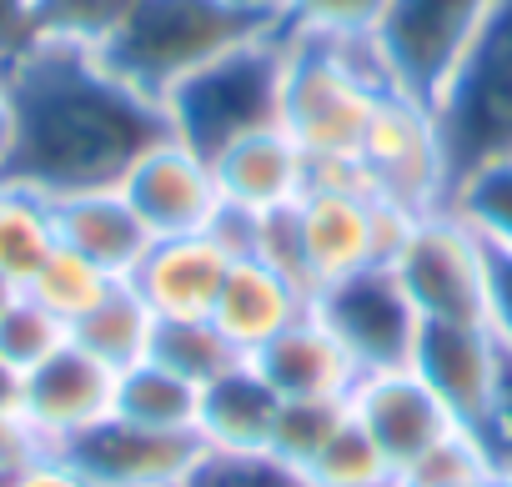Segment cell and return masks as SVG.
<instances>
[{"label":"cell","mask_w":512,"mask_h":487,"mask_svg":"<svg viewBox=\"0 0 512 487\" xmlns=\"http://www.w3.org/2000/svg\"><path fill=\"white\" fill-rule=\"evenodd\" d=\"M432 116L452 161V181L492 156H512V0H497Z\"/></svg>","instance_id":"cell-6"},{"label":"cell","mask_w":512,"mask_h":487,"mask_svg":"<svg viewBox=\"0 0 512 487\" xmlns=\"http://www.w3.org/2000/svg\"><path fill=\"white\" fill-rule=\"evenodd\" d=\"M352 402L347 397H297V402H282L277 412V427H272V457L292 462L297 472L312 467V457L332 442V432L347 422Z\"/></svg>","instance_id":"cell-30"},{"label":"cell","mask_w":512,"mask_h":487,"mask_svg":"<svg viewBox=\"0 0 512 487\" xmlns=\"http://www.w3.org/2000/svg\"><path fill=\"white\" fill-rule=\"evenodd\" d=\"M487 241L447 206L407 221L392 252V272L422 322H482L487 327Z\"/></svg>","instance_id":"cell-7"},{"label":"cell","mask_w":512,"mask_h":487,"mask_svg":"<svg viewBox=\"0 0 512 487\" xmlns=\"http://www.w3.org/2000/svg\"><path fill=\"white\" fill-rule=\"evenodd\" d=\"M357 166H362L367 191H377L387 206H397L407 216L447 206L452 161H447V146H442V131H437V116L427 101L387 91L362 136Z\"/></svg>","instance_id":"cell-9"},{"label":"cell","mask_w":512,"mask_h":487,"mask_svg":"<svg viewBox=\"0 0 512 487\" xmlns=\"http://www.w3.org/2000/svg\"><path fill=\"white\" fill-rule=\"evenodd\" d=\"M231 262H236V252L216 226L211 231H186V236H156L151 252L141 257V267L126 282L146 297V307L161 322L211 317Z\"/></svg>","instance_id":"cell-16"},{"label":"cell","mask_w":512,"mask_h":487,"mask_svg":"<svg viewBox=\"0 0 512 487\" xmlns=\"http://www.w3.org/2000/svg\"><path fill=\"white\" fill-rule=\"evenodd\" d=\"M307 482L312 487H387V482H397V472L387 467L382 447L362 432V422L347 412V422L332 432V442L312 457Z\"/></svg>","instance_id":"cell-29"},{"label":"cell","mask_w":512,"mask_h":487,"mask_svg":"<svg viewBox=\"0 0 512 487\" xmlns=\"http://www.w3.org/2000/svg\"><path fill=\"white\" fill-rule=\"evenodd\" d=\"M151 362L171 367L176 377H186V382H196V387H211L216 377H226V372L241 367L246 357L231 347V337H226L211 317H171V322H156Z\"/></svg>","instance_id":"cell-25"},{"label":"cell","mask_w":512,"mask_h":487,"mask_svg":"<svg viewBox=\"0 0 512 487\" xmlns=\"http://www.w3.org/2000/svg\"><path fill=\"white\" fill-rule=\"evenodd\" d=\"M111 417H126V422H141V427H161V432H196L201 387L146 357V362L116 372V407H111Z\"/></svg>","instance_id":"cell-24"},{"label":"cell","mask_w":512,"mask_h":487,"mask_svg":"<svg viewBox=\"0 0 512 487\" xmlns=\"http://www.w3.org/2000/svg\"><path fill=\"white\" fill-rule=\"evenodd\" d=\"M352 417L362 422V432L382 447L387 467L402 477L427 447H437L447 432H457V417L442 407V397L412 372V367H392V372H367L352 387Z\"/></svg>","instance_id":"cell-14"},{"label":"cell","mask_w":512,"mask_h":487,"mask_svg":"<svg viewBox=\"0 0 512 487\" xmlns=\"http://www.w3.org/2000/svg\"><path fill=\"white\" fill-rule=\"evenodd\" d=\"M156 322L161 317L146 307V297L131 282H111V292L81 322H71V342L81 352H91L96 362H106L111 372H126V367L151 357Z\"/></svg>","instance_id":"cell-22"},{"label":"cell","mask_w":512,"mask_h":487,"mask_svg":"<svg viewBox=\"0 0 512 487\" xmlns=\"http://www.w3.org/2000/svg\"><path fill=\"white\" fill-rule=\"evenodd\" d=\"M487 332L512 352V252L487 257Z\"/></svg>","instance_id":"cell-38"},{"label":"cell","mask_w":512,"mask_h":487,"mask_svg":"<svg viewBox=\"0 0 512 487\" xmlns=\"http://www.w3.org/2000/svg\"><path fill=\"white\" fill-rule=\"evenodd\" d=\"M51 211H56L61 247L81 252L86 262H96L116 282H126L141 267V257L151 252V241H156L121 186H91V191L56 196Z\"/></svg>","instance_id":"cell-18"},{"label":"cell","mask_w":512,"mask_h":487,"mask_svg":"<svg viewBox=\"0 0 512 487\" xmlns=\"http://www.w3.org/2000/svg\"><path fill=\"white\" fill-rule=\"evenodd\" d=\"M0 407H21V372L0 357Z\"/></svg>","instance_id":"cell-41"},{"label":"cell","mask_w":512,"mask_h":487,"mask_svg":"<svg viewBox=\"0 0 512 487\" xmlns=\"http://www.w3.org/2000/svg\"><path fill=\"white\" fill-rule=\"evenodd\" d=\"M282 76H287V41L282 31L256 36L236 51H226L221 61H211L206 71H196L191 81H181L161 111L176 141H186L191 151H201L206 161L216 151H226L231 141L282 126Z\"/></svg>","instance_id":"cell-4"},{"label":"cell","mask_w":512,"mask_h":487,"mask_svg":"<svg viewBox=\"0 0 512 487\" xmlns=\"http://www.w3.org/2000/svg\"><path fill=\"white\" fill-rule=\"evenodd\" d=\"M36 432L26 427L21 407H0V477H6L11 467H21L31 452H36Z\"/></svg>","instance_id":"cell-39"},{"label":"cell","mask_w":512,"mask_h":487,"mask_svg":"<svg viewBox=\"0 0 512 487\" xmlns=\"http://www.w3.org/2000/svg\"><path fill=\"white\" fill-rule=\"evenodd\" d=\"M61 452L91 477V487H186L211 447L201 432H161L106 417Z\"/></svg>","instance_id":"cell-11"},{"label":"cell","mask_w":512,"mask_h":487,"mask_svg":"<svg viewBox=\"0 0 512 487\" xmlns=\"http://www.w3.org/2000/svg\"><path fill=\"white\" fill-rule=\"evenodd\" d=\"M387 487H402V482H387Z\"/></svg>","instance_id":"cell-46"},{"label":"cell","mask_w":512,"mask_h":487,"mask_svg":"<svg viewBox=\"0 0 512 487\" xmlns=\"http://www.w3.org/2000/svg\"><path fill=\"white\" fill-rule=\"evenodd\" d=\"M126 11H131V0H41L46 41L86 46V51H96L121 26Z\"/></svg>","instance_id":"cell-34"},{"label":"cell","mask_w":512,"mask_h":487,"mask_svg":"<svg viewBox=\"0 0 512 487\" xmlns=\"http://www.w3.org/2000/svg\"><path fill=\"white\" fill-rule=\"evenodd\" d=\"M287 41L282 76V131L307 151L312 166L357 161L362 136L392 91L372 46H332V41Z\"/></svg>","instance_id":"cell-3"},{"label":"cell","mask_w":512,"mask_h":487,"mask_svg":"<svg viewBox=\"0 0 512 487\" xmlns=\"http://www.w3.org/2000/svg\"><path fill=\"white\" fill-rule=\"evenodd\" d=\"M186 487H312L307 472L272 452H206Z\"/></svg>","instance_id":"cell-33"},{"label":"cell","mask_w":512,"mask_h":487,"mask_svg":"<svg viewBox=\"0 0 512 487\" xmlns=\"http://www.w3.org/2000/svg\"><path fill=\"white\" fill-rule=\"evenodd\" d=\"M46 46L41 0H0V76H16Z\"/></svg>","instance_id":"cell-35"},{"label":"cell","mask_w":512,"mask_h":487,"mask_svg":"<svg viewBox=\"0 0 512 487\" xmlns=\"http://www.w3.org/2000/svg\"><path fill=\"white\" fill-rule=\"evenodd\" d=\"M56 247H61V236H56L51 196L0 176V277L26 287Z\"/></svg>","instance_id":"cell-23"},{"label":"cell","mask_w":512,"mask_h":487,"mask_svg":"<svg viewBox=\"0 0 512 487\" xmlns=\"http://www.w3.org/2000/svg\"><path fill=\"white\" fill-rule=\"evenodd\" d=\"M447 211L462 216L492 252H512V156L462 171L447 191Z\"/></svg>","instance_id":"cell-26"},{"label":"cell","mask_w":512,"mask_h":487,"mask_svg":"<svg viewBox=\"0 0 512 487\" xmlns=\"http://www.w3.org/2000/svg\"><path fill=\"white\" fill-rule=\"evenodd\" d=\"M11 141H16V96H11V76H0V171L11 161Z\"/></svg>","instance_id":"cell-40"},{"label":"cell","mask_w":512,"mask_h":487,"mask_svg":"<svg viewBox=\"0 0 512 487\" xmlns=\"http://www.w3.org/2000/svg\"><path fill=\"white\" fill-rule=\"evenodd\" d=\"M487 487H512V472H492V477H487Z\"/></svg>","instance_id":"cell-43"},{"label":"cell","mask_w":512,"mask_h":487,"mask_svg":"<svg viewBox=\"0 0 512 487\" xmlns=\"http://www.w3.org/2000/svg\"><path fill=\"white\" fill-rule=\"evenodd\" d=\"M277 412H282V397L267 387V377L251 362H241L211 387H201L196 432L211 452H267Z\"/></svg>","instance_id":"cell-21"},{"label":"cell","mask_w":512,"mask_h":487,"mask_svg":"<svg viewBox=\"0 0 512 487\" xmlns=\"http://www.w3.org/2000/svg\"><path fill=\"white\" fill-rule=\"evenodd\" d=\"M412 372L442 397L457 427L477 432L502 377V342L482 322H422Z\"/></svg>","instance_id":"cell-15"},{"label":"cell","mask_w":512,"mask_h":487,"mask_svg":"<svg viewBox=\"0 0 512 487\" xmlns=\"http://www.w3.org/2000/svg\"><path fill=\"white\" fill-rule=\"evenodd\" d=\"M407 221H412L407 211H397L377 191H367L357 161L312 166V186L297 201V226H302L312 287L342 282V277L367 272V267H387L397 241L407 236Z\"/></svg>","instance_id":"cell-5"},{"label":"cell","mask_w":512,"mask_h":487,"mask_svg":"<svg viewBox=\"0 0 512 487\" xmlns=\"http://www.w3.org/2000/svg\"><path fill=\"white\" fill-rule=\"evenodd\" d=\"M111 282L116 277H106L96 262H86L81 252H71V247H56L46 262H41V272L21 287V292H31L46 312H56L66 327L71 322H81L106 292H111Z\"/></svg>","instance_id":"cell-28"},{"label":"cell","mask_w":512,"mask_h":487,"mask_svg":"<svg viewBox=\"0 0 512 487\" xmlns=\"http://www.w3.org/2000/svg\"><path fill=\"white\" fill-rule=\"evenodd\" d=\"M272 31L277 11L267 0H131V11L96 46V56L161 106L181 81Z\"/></svg>","instance_id":"cell-2"},{"label":"cell","mask_w":512,"mask_h":487,"mask_svg":"<svg viewBox=\"0 0 512 487\" xmlns=\"http://www.w3.org/2000/svg\"><path fill=\"white\" fill-rule=\"evenodd\" d=\"M0 487H91V477L61 447H36L21 467L0 477Z\"/></svg>","instance_id":"cell-37"},{"label":"cell","mask_w":512,"mask_h":487,"mask_svg":"<svg viewBox=\"0 0 512 487\" xmlns=\"http://www.w3.org/2000/svg\"><path fill=\"white\" fill-rule=\"evenodd\" d=\"M267 6H272V11H277V0H267Z\"/></svg>","instance_id":"cell-45"},{"label":"cell","mask_w":512,"mask_h":487,"mask_svg":"<svg viewBox=\"0 0 512 487\" xmlns=\"http://www.w3.org/2000/svg\"><path fill=\"white\" fill-rule=\"evenodd\" d=\"M492 11L497 0H392L372 36V56L387 86L437 106Z\"/></svg>","instance_id":"cell-8"},{"label":"cell","mask_w":512,"mask_h":487,"mask_svg":"<svg viewBox=\"0 0 512 487\" xmlns=\"http://www.w3.org/2000/svg\"><path fill=\"white\" fill-rule=\"evenodd\" d=\"M482 477H492V457L477 442V432L457 427L437 447H427L397 482L402 487H467V482H482Z\"/></svg>","instance_id":"cell-32"},{"label":"cell","mask_w":512,"mask_h":487,"mask_svg":"<svg viewBox=\"0 0 512 487\" xmlns=\"http://www.w3.org/2000/svg\"><path fill=\"white\" fill-rule=\"evenodd\" d=\"M392 0H277V31L292 41L372 46Z\"/></svg>","instance_id":"cell-27"},{"label":"cell","mask_w":512,"mask_h":487,"mask_svg":"<svg viewBox=\"0 0 512 487\" xmlns=\"http://www.w3.org/2000/svg\"><path fill=\"white\" fill-rule=\"evenodd\" d=\"M11 96L16 141L0 176L51 201L91 186H121L136 156L171 136L166 111L86 46L46 41L11 76Z\"/></svg>","instance_id":"cell-1"},{"label":"cell","mask_w":512,"mask_h":487,"mask_svg":"<svg viewBox=\"0 0 512 487\" xmlns=\"http://www.w3.org/2000/svg\"><path fill=\"white\" fill-rule=\"evenodd\" d=\"M211 171H216V191L226 211L236 216H267V211L297 206L312 186V161L282 126L231 141L226 151L211 156Z\"/></svg>","instance_id":"cell-17"},{"label":"cell","mask_w":512,"mask_h":487,"mask_svg":"<svg viewBox=\"0 0 512 487\" xmlns=\"http://www.w3.org/2000/svg\"><path fill=\"white\" fill-rule=\"evenodd\" d=\"M467 487H487V477H482V482H467Z\"/></svg>","instance_id":"cell-44"},{"label":"cell","mask_w":512,"mask_h":487,"mask_svg":"<svg viewBox=\"0 0 512 487\" xmlns=\"http://www.w3.org/2000/svg\"><path fill=\"white\" fill-rule=\"evenodd\" d=\"M312 312V292L297 287L292 277L272 272L267 262L256 257H236L226 282H221V297L211 307V322L231 337V347L241 357L262 352L272 337H282L297 317Z\"/></svg>","instance_id":"cell-19"},{"label":"cell","mask_w":512,"mask_h":487,"mask_svg":"<svg viewBox=\"0 0 512 487\" xmlns=\"http://www.w3.org/2000/svg\"><path fill=\"white\" fill-rule=\"evenodd\" d=\"M16 297H21V287H16L11 277H0V312H6V307H11Z\"/></svg>","instance_id":"cell-42"},{"label":"cell","mask_w":512,"mask_h":487,"mask_svg":"<svg viewBox=\"0 0 512 487\" xmlns=\"http://www.w3.org/2000/svg\"><path fill=\"white\" fill-rule=\"evenodd\" d=\"M312 312L347 347L357 377L412 367V347H417L422 317L407 302V292H402L392 267H367V272H352L342 282L317 287Z\"/></svg>","instance_id":"cell-10"},{"label":"cell","mask_w":512,"mask_h":487,"mask_svg":"<svg viewBox=\"0 0 512 487\" xmlns=\"http://www.w3.org/2000/svg\"><path fill=\"white\" fill-rule=\"evenodd\" d=\"M246 362L267 377V387L282 402H297V397H352V387H357V367H352L347 347L327 332V322L317 312L297 317L282 337H272L262 352H251Z\"/></svg>","instance_id":"cell-20"},{"label":"cell","mask_w":512,"mask_h":487,"mask_svg":"<svg viewBox=\"0 0 512 487\" xmlns=\"http://www.w3.org/2000/svg\"><path fill=\"white\" fill-rule=\"evenodd\" d=\"M66 342H71V327L56 312H46L31 292H21L6 312H0V357H6L21 377L31 367H41L51 352H61Z\"/></svg>","instance_id":"cell-31"},{"label":"cell","mask_w":512,"mask_h":487,"mask_svg":"<svg viewBox=\"0 0 512 487\" xmlns=\"http://www.w3.org/2000/svg\"><path fill=\"white\" fill-rule=\"evenodd\" d=\"M116 407V372L66 342L21 377V417L41 447H71Z\"/></svg>","instance_id":"cell-13"},{"label":"cell","mask_w":512,"mask_h":487,"mask_svg":"<svg viewBox=\"0 0 512 487\" xmlns=\"http://www.w3.org/2000/svg\"><path fill=\"white\" fill-rule=\"evenodd\" d=\"M121 191H126V201L136 206V216L146 221L151 236L211 231L226 216L211 161L176 136H161L151 151H141L136 166L121 176Z\"/></svg>","instance_id":"cell-12"},{"label":"cell","mask_w":512,"mask_h":487,"mask_svg":"<svg viewBox=\"0 0 512 487\" xmlns=\"http://www.w3.org/2000/svg\"><path fill=\"white\" fill-rule=\"evenodd\" d=\"M477 442L492 457V472H512V352L502 347V377L492 392V407L477 427Z\"/></svg>","instance_id":"cell-36"}]
</instances>
